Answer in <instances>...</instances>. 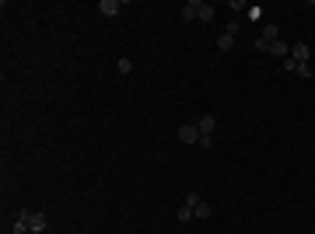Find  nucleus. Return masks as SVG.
<instances>
[{
	"label": "nucleus",
	"mask_w": 315,
	"mask_h": 234,
	"mask_svg": "<svg viewBox=\"0 0 315 234\" xmlns=\"http://www.w3.org/2000/svg\"><path fill=\"white\" fill-rule=\"evenodd\" d=\"M235 35H238V21H231V25L217 35V49H221V53H231V49H235Z\"/></svg>",
	"instance_id": "f257e3e1"
},
{
	"label": "nucleus",
	"mask_w": 315,
	"mask_h": 234,
	"mask_svg": "<svg viewBox=\"0 0 315 234\" xmlns=\"http://www.w3.org/2000/svg\"><path fill=\"white\" fill-rule=\"evenodd\" d=\"M175 137H179V143H200V126H196V119H193V122H182Z\"/></svg>",
	"instance_id": "f03ea898"
},
{
	"label": "nucleus",
	"mask_w": 315,
	"mask_h": 234,
	"mask_svg": "<svg viewBox=\"0 0 315 234\" xmlns=\"http://www.w3.org/2000/svg\"><path fill=\"white\" fill-rule=\"evenodd\" d=\"M46 227H49V217L39 210H28V234H42Z\"/></svg>",
	"instance_id": "7ed1b4c3"
},
{
	"label": "nucleus",
	"mask_w": 315,
	"mask_h": 234,
	"mask_svg": "<svg viewBox=\"0 0 315 234\" xmlns=\"http://www.w3.org/2000/svg\"><path fill=\"white\" fill-rule=\"evenodd\" d=\"M291 59H298V63H312V46H308V42H294V46H291Z\"/></svg>",
	"instance_id": "20e7f679"
},
{
	"label": "nucleus",
	"mask_w": 315,
	"mask_h": 234,
	"mask_svg": "<svg viewBox=\"0 0 315 234\" xmlns=\"http://www.w3.org/2000/svg\"><path fill=\"white\" fill-rule=\"evenodd\" d=\"M99 14L116 18V14H119V0H99Z\"/></svg>",
	"instance_id": "39448f33"
},
{
	"label": "nucleus",
	"mask_w": 315,
	"mask_h": 234,
	"mask_svg": "<svg viewBox=\"0 0 315 234\" xmlns=\"http://www.w3.org/2000/svg\"><path fill=\"white\" fill-rule=\"evenodd\" d=\"M182 21H196V14H200V0H189V4H182Z\"/></svg>",
	"instance_id": "423d86ee"
},
{
	"label": "nucleus",
	"mask_w": 315,
	"mask_h": 234,
	"mask_svg": "<svg viewBox=\"0 0 315 234\" xmlns=\"http://www.w3.org/2000/svg\"><path fill=\"white\" fill-rule=\"evenodd\" d=\"M196 126H200V133H214V130H217V116H203V119H196Z\"/></svg>",
	"instance_id": "0eeeda50"
},
{
	"label": "nucleus",
	"mask_w": 315,
	"mask_h": 234,
	"mask_svg": "<svg viewBox=\"0 0 315 234\" xmlns=\"http://www.w3.org/2000/svg\"><path fill=\"white\" fill-rule=\"evenodd\" d=\"M14 234H28V210H21L18 220H14V227H11Z\"/></svg>",
	"instance_id": "6e6552de"
},
{
	"label": "nucleus",
	"mask_w": 315,
	"mask_h": 234,
	"mask_svg": "<svg viewBox=\"0 0 315 234\" xmlns=\"http://www.w3.org/2000/svg\"><path fill=\"white\" fill-rule=\"evenodd\" d=\"M270 53H273V56H280V59H287V56H291V46H287V42H280V39H277L273 46H270Z\"/></svg>",
	"instance_id": "1a4fd4ad"
},
{
	"label": "nucleus",
	"mask_w": 315,
	"mask_h": 234,
	"mask_svg": "<svg viewBox=\"0 0 315 234\" xmlns=\"http://www.w3.org/2000/svg\"><path fill=\"white\" fill-rule=\"evenodd\" d=\"M200 21H214V4H203L200 0V14H196Z\"/></svg>",
	"instance_id": "9d476101"
},
{
	"label": "nucleus",
	"mask_w": 315,
	"mask_h": 234,
	"mask_svg": "<svg viewBox=\"0 0 315 234\" xmlns=\"http://www.w3.org/2000/svg\"><path fill=\"white\" fill-rule=\"evenodd\" d=\"M193 217H196V214H193V206H179V214H175V220H179V224H189V220H193Z\"/></svg>",
	"instance_id": "9b49d317"
},
{
	"label": "nucleus",
	"mask_w": 315,
	"mask_h": 234,
	"mask_svg": "<svg viewBox=\"0 0 315 234\" xmlns=\"http://www.w3.org/2000/svg\"><path fill=\"white\" fill-rule=\"evenodd\" d=\"M277 35H280L277 25H263V39H266V42H277Z\"/></svg>",
	"instance_id": "f8f14e48"
},
{
	"label": "nucleus",
	"mask_w": 315,
	"mask_h": 234,
	"mask_svg": "<svg viewBox=\"0 0 315 234\" xmlns=\"http://www.w3.org/2000/svg\"><path fill=\"white\" fill-rule=\"evenodd\" d=\"M116 70H119V74H133V59L119 56V63H116Z\"/></svg>",
	"instance_id": "ddd939ff"
},
{
	"label": "nucleus",
	"mask_w": 315,
	"mask_h": 234,
	"mask_svg": "<svg viewBox=\"0 0 315 234\" xmlns=\"http://www.w3.org/2000/svg\"><path fill=\"white\" fill-rule=\"evenodd\" d=\"M193 214H196V220H207V217H210V206L200 203V206H193Z\"/></svg>",
	"instance_id": "4468645a"
},
{
	"label": "nucleus",
	"mask_w": 315,
	"mask_h": 234,
	"mask_svg": "<svg viewBox=\"0 0 315 234\" xmlns=\"http://www.w3.org/2000/svg\"><path fill=\"white\" fill-rule=\"evenodd\" d=\"M294 74L308 80V77H312V63H298V70H294Z\"/></svg>",
	"instance_id": "2eb2a0df"
},
{
	"label": "nucleus",
	"mask_w": 315,
	"mask_h": 234,
	"mask_svg": "<svg viewBox=\"0 0 315 234\" xmlns=\"http://www.w3.org/2000/svg\"><path fill=\"white\" fill-rule=\"evenodd\" d=\"M200 147L210 151V147H214V133H200Z\"/></svg>",
	"instance_id": "dca6fc26"
},
{
	"label": "nucleus",
	"mask_w": 315,
	"mask_h": 234,
	"mask_svg": "<svg viewBox=\"0 0 315 234\" xmlns=\"http://www.w3.org/2000/svg\"><path fill=\"white\" fill-rule=\"evenodd\" d=\"M245 14H249V21H259V18H263V7H259V4H252Z\"/></svg>",
	"instance_id": "f3484780"
},
{
	"label": "nucleus",
	"mask_w": 315,
	"mask_h": 234,
	"mask_svg": "<svg viewBox=\"0 0 315 234\" xmlns=\"http://www.w3.org/2000/svg\"><path fill=\"white\" fill-rule=\"evenodd\" d=\"M252 46H256V53H270V46H273V42H266V39H256Z\"/></svg>",
	"instance_id": "a211bd4d"
},
{
	"label": "nucleus",
	"mask_w": 315,
	"mask_h": 234,
	"mask_svg": "<svg viewBox=\"0 0 315 234\" xmlns=\"http://www.w3.org/2000/svg\"><path fill=\"white\" fill-rule=\"evenodd\" d=\"M200 203H203V199H200V193H189V196H186V206H200Z\"/></svg>",
	"instance_id": "6ab92c4d"
},
{
	"label": "nucleus",
	"mask_w": 315,
	"mask_h": 234,
	"mask_svg": "<svg viewBox=\"0 0 315 234\" xmlns=\"http://www.w3.org/2000/svg\"><path fill=\"white\" fill-rule=\"evenodd\" d=\"M242 234H245V231H242Z\"/></svg>",
	"instance_id": "aec40b11"
}]
</instances>
